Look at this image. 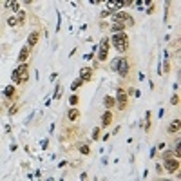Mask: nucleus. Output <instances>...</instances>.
Listing matches in <instances>:
<instances>
[{"mask_svg": "<svg viewBox=\"0 0 181 181\" xmlns=\"http://www.w3.org/2000/svg\"><path fill=\"white\" fill-rule=\"evenodd\" d=\"M11 80H13L15 83H20V78H18V72H16V69L13 71V74H11Z\"/></svg>", "mask_w": 181, "mask_h": 181, "instance_id": "nucleus-22", "label": "nucleus"}, {"mask_svg": "<svg viewBox=\"0 0 181 181\" xmlns=\"http://www.w3.org/2000/svg\"><path fill=\"white\" fill-rule=\"evenodd\" d=\"M116 102H118V105H120V109H123V107L127 105V102H129L127 92L122 89V87H118V89H116Z\"/></svg>", "mask_w": 181, "mask_h": 181, "instance_id": "nucleus-5", "label": "nucleus"}, {"mask_svg": "<svg viewBox=\"0 0 181 181\" xmlns=\"http://www.w3.org/2000/svg\"><path fill=\"white\" fill-rule=\"evenodd\" d=\"M47 145H49V139H42V141H40V147H42L44 150L47 149Z\"/></svg>", "mask_w": 181, "mask_h": 181, "instance_id": "nucleus-26", "label": "nucleus"}, {"mask_svg": "<svg viewBox=\"0 0 181 181\" xmlns=\"http://www.w3.org/2000/svg\"><path fill=\"white\" fill-rule=\"evenodd\" d=\"M107 5H109V11H116L120 8H123L125 2L123 0H107Z\"/></svg>", "mask_w": 181, "mask_h": 181, "instance_id": "nucleus-9", "label": "nucleus"}, {"mask_svg": "<svg viewBox=\"0 0 181 181\" xmlns=\"http://www.w3.org/2000/svg\"><path fill=\"white\" fill-rule=\"evenodd\" d=\"M76 149L82 152L83 156H89V154H91V147L87 145V143H78V145H76Z\"/></svg>", "mask_w": 181, "mask_h": 181, "instance_id": "nucleus-14", "label": "nucleus"}, {"mask_svg": "<svg viewBox=\"0 0 181 181\" xmlns=\"http://www.w3.org/2000/svg\"><path fill=\"white\" fill-rule=\"evenodd\" d=\"M98 2H102V0H91V4H98Z\"/></svg>", "mask_w": 181, "mask_h": 181, "instance_id": "nucleus-36", "label": "nucleus"}, {"mask_svg": "<svg viewBox=\"0 0 181 181\" xmlns=\"http://www.w3.org/2000/svg\"><path fill=\"white\" fill-rule=\"evenodd\" d=\"M78 102H80V100H78V96H76V94H71V98H69V103H71V107H76V105H78Z\"/></svg>", "mask_w": 181, "mask_h": 181, "instance_id": "nucleus-21", "label": "nucleus"}, {"mask_svg": "<svg viewBox=\"0 0 181 181\" xmlns=\"http://www.w3.org/2000/svg\"><path fill=\"white\" fill-rule=\"evenodd\" d=\"M18 18H20V20H24V18H25V13H24V11H20V13H18Z\"/></svg>", "mask_w": 181, "mask_h": 181, "instance_id": "nucleus-32", "label": "nucleus"}, {"mask_svg": "<svg viewBox=\"0 0 181 181\" xmlns=\"http://www.w3.org/2000/svg\"><path fill=\"white\" fill-rule=\"evenodd\" d=\"M141 4H143V0H136V5H138V8H141Z\"/></svg>", "mask_w": 181, "mask_h": 181, "instance_id": "nucleus-34", "label": "nucleus"}, {"mask_svg": "<svg viewBox=\"0 0 181 181\" xmlns=\"http://www.w3.org/2000/svg\"><path fill=\"white\" fill-rule=\"evenodd\" d=\"M111 122H112V112L109 109L107 112H103V114H102V127H109Z\"/></svg>", "mask_w": 181, "mask_h": 181, "instance_id": "nucleus-12", "label": "nucleus"}, {"mask_svg": "<svg viewBox=\"0 0 181 181\" xmlns=\"http://www.w3.org/2000/svg\"><path fill=\"white\" fill-rule=\"evenodd\" d=\"M112 22H125V25H132L134 20L130 18V15H127V13L120 11V13H114V16H112Z\"/></svg>", "mask_w": 181, "mask_h": 181, "instance_id": "nucleus-4", "label": "nucleus"}, {"mask_svg": "<svg viewBox=\"0 0 181 181\" xmlns=\"http://www.w3.org/2000/svg\"><path fill=\"white\" fill-rule=\"evenodd\" d=\"M15 4H16V2H15V0H5V4H4V8H5V9H11V8H13V5H15Z\"/></svg>", "mask_w": 181, "mask_h": 181, "instance_id": "nucleus-24", "label": "nucleus"}, {"mask_svg": "<svg viewBox=\"0 0 181 181\" xmlns=\"http://www.w3.org/2000/svg\"><path fill=\"white\" fill-rule=\"evenodd\" d=\"M102 2H107V0H102Z\"/></svg>", "mask_w": 181, "mask_h": 181, "instance_id": "nucleus-38", "label": "nucleus"}, {"mask_svg": "<svg viewBox=\"0 0 181 181\" xmlns=\"http://www.w3.org/2000/svg\"><path fill=\"white\" fill-rule=\"evenodd\" d=\"M33 2V0H25V4H31Z\"/></svg>", "mask_w": 181, "mask_h": 181, "instance_id": "nucleus-37", "label": "nucleus"}, {"mask_svg": "<svg viewBox=\"0 0 181 181\" xmlns=\"http://www.w3.org/2000/svg\"><path fill=\"white\" fill-rule=\"evenodd\" d=\"M38 38H40V33H38V31L29 33V36H27V45H29V47H35L36 42H38Z\"/></svg>", "mask_w": 181, "mask_h": 181, "instance_id": "nucleus-10", "label": "nucleus"}, {"mask_svg": "<svg viewBox=\"0 0 181 181\" xmlns=\"http://www.w3.org/2000/svg\"><path fill=\"white\" fill-rule=\"evenodd\" d=\"M16 72H18V78H20V83H24V82H27V78H29V65H25V64H22L16 69Z\"/></svg>", "mask_w": 181, "mask_h": 181, "instance_id": "nucleus-7", "label": "nucleus"}, {"mask_svg": "<svg viewBox=\"0 0 181 181\" xmlns=\"http://www.w3.org/2000/svg\"><path fill=\"white\" fill-rule=\"evenodd\" d=\"M103 105L107 107V109H112V107L116 105V98H112V96H105V100H103Z\"/></svg>", "mask_w": 181, "mask_h": 181, "instance_id": "nucleus-16", "label": "nucleus"}, {"mask_svg": "<svg viewBox=\"0 0 181 181\" xmlns=\"http://www.w3.org/2000/svg\"><path fill=\"white\" fill-rule=\"evenodd\" d=\"M107 55H109V38H103L102 40V47L98 49V60L100 62H105Z\"/></svg>", "mask_w": 181, "mask_h": 181, "instance_id": "nucleus-3", "label": "nucleus"}, {"mask_svg": "<svg viewBox=\"0 0 181 181\" xmlns=\"http://www.w3.org/2000/svg\"><path fill=\"white\" fill-rule=\"evenodd\" d=\"M111 42L116 47V51H120V53H125L127 49H129V36H127L123 31L114 33V36L111 38Z\"/></svg>", "mask_w": 181, "mask_h": 181, "instance_id": "nucleus-1", "label": "nucleus"}, {"mask_svg": "<svg viewBox=\"0 0 181 181\" xmlns=\"http://www.w3.org/2000/svg\"><path fill=\"white\" fill-rule=\"evenodd\" d=\"M100 132H102V127H94V129H92V139H94V141L100 139Z\"/></svg>", "mask_w": 181, "mask_h": 181, "instance_id": "nucleus-20", "label": "nucleus"}, {"mask_svg": "<svg viewBox=\"0 0 181 181\" xmlns=\"http://www.w3.org/2000/svg\"><path fill=\"white\" fill-rule=\"evenodd\" d=\"M156 170H158L159 174H161V172H163V167H161V165H159V163H158V165H156Z\"/></svg>", "mask_w": 181, "mask_h": 181, "instance_id": "nucleus-33", "label": "nucleus"}, {"mask_svg": "<svg viewBox=\"0 0 181 181\" xmlns=\"http://www.w3.org/2000/svg\"><path fill=\"white\" fill-rule=\"evenodd\" d=\"M176 154H174V150H167V152H163V159H169V158H174Z\"/></svg>", "mask_w": 181, "mask_h": 181, "instance_id": "nucleus-23", "label": "nucleus"}, {"mask_svg": "<svg viewBox=\"0 0 181 181\" xmlns=\"http://www.w3.org/2000/svg\"><path fill=\"white\" fill-rule=\"evenodd\" d=\"M179 127H181V122H179V120H174V122H170L167 132H169V134H176V132H179Z\"/></svg>", "mask_w": 181, "mask_h": 181, "instance_id": "nucleus-13", "label": "nucleus"}, {"mask_svg": "<svg viewBox=\"0 0 181 181\" xmlns=\"http://www.w3.org/2000/svg\"><path fill=\"white\" fill-rule=\"evenodd\" d=\"M163 161H165V167H167V170H169V174H174L179 169V159L178 158H169V159H163Z\"/></svg>", "mask_w": 181, "mask_h": 181, "instance_id": "nucleus-6", "label": "nucleus"}, {"mask_svg": "<svg viewBox=\"0 0 181 181\" xmlns=\"http://www.w3.org/2000/svg\"><path fill=\"white\" fill-rule=\"evenodd\" d=\"M4 94H5L8 100H11L13 96H15V85H8V87H5V91H4Z\"/></svg>", "mask_w": 181, "mask_h": 181, "instance_id": "nucleus-17", "label": "nucleus"}, {"mask_svg": "<svg viewBox=\"0 0 181 181\" xmlns=\"http://www.w3.org/2000/svg\"><path fill=\"white\" fill-rule=\"evenodd\" d=\"M29 45H24V47L22 49H20V55H18V62L20 64H25V62H27V58H29Z\"/></svg>", "mask_w": 181, "mask_h": 181, "instance_id": "nucleus-8", "label": "nucleus"}, {"mask_svg": "<svg viewBox=\"0 0 181 181\" xmlns=\"http://www.w3.org/2000/svg\"><path fill=\"white\" fill-rule=\"evenodd\" d=\"M143 2H145L147 5H150V4H152V0H143Z\"/></svg>", "mask_w": 181, "mask_h": 181, "instance_id": "nucleus-35", "label": "nucleus"}, {"mask_svg": "<svg viewBox=\"0 0 181 181\" xmlns=\"http://www.w3.org/2000/svg\"><path fill=\"white\" fill-rule=\"evenodd\" d=\"M170 103H172V105H178V103H179V96H178V94H174V96L170 98Z\"/></svg>", "mask_w": 181, "mask_h": 181, "instance_id": "nucleus-25", "label": "nucleus"}, {"mask_svg": "<svg viewBox=\"0 0 181 181\" xmlns=\"http://www.w3.org/2000/svg\"><path fill=\"white\" fill-rule=\"evenodd\" d=\"M116 72H118V74L120 76H122V78H125L127 74H129V60H127V58H118V67H116Z\"/></svg>", "mask_w": 181, "mask_h": 181, "instance_id": "nucleus-2", "label": "nucleus"}, {"mask_svg": "<svg viewBox=\"0 0 181 181\" xmlns=\"http://www.w3.org/2000/svg\"><path fill=\"white\" fill-rule=\"evenodd\" d=\"M83 58H85V60H92V58H94V55H92V53H89V55H85Z\"/></svg>", "mask_w": 181, "mask_h": 181, "instance_id": "nucleus-31", "label": "nucleus"}, {"mask_svg": "<svg viewBox=\"0 0 181 181\" xmlns=\"http://www.w3.org/2000/svg\"><path fill=\"white\" fill-rule=\"evenodd\" d=\"M80 78H82L83 82H89V80L92 78V71L89 69V67H83V69H80Z\"/></svg>", "mask_w": 181, "mask_h": 181, "instance_id": "nucleus-11", "label": "nucleus"}, {"mask_svg": "<svg viewBox=\"0 0 181 181\" xmlns=\"http://www.w3.org/2000/svg\"><path fill=\"white\" fill-rule=\"evenodd\" d=\"M62 96V89H60V85L56 87V91H55V98H60Z\"/></svg>", "mask_w": 181, "mask_h": 181, "instance_id": "nucleus-28", "label": "nucleus"}, {"mask_svg": "<svg viewBox=\"0 0 181 181\" xmlns=\"http://www.w3.org/2000/svg\"><path fill=\"white\" fill-rule=\"evenodd\" d=\"M82 83H83V80H82V78L74 80V82L71 83V91H72V92H74V91H78V89H80V85H82Z\"/></svg>", "mask_w": 181, "mask_h": 181, "instance_id": "nucleus-19", "label": "nucleus"}, {"mask_svg": "<svg viewBox=\"0 0 181 181\" xmlns=\"http://www.w3.org/2000/svg\"><path fill=\"white\" fill-rule=\"evenodd\" d=\"M109 15H111V11H109V9H107V11H102V18H107Z\"/></svg>", "mask_w": 181, "mask_h": 181, "instance_id": "nucleus-30", "label": "nucleus"}, {"mask_svg": "<svg viewBox=\"0 0 181 181\" xmlns=\"http://www.w3.org/2000/svg\"><path fill=\"white\" fill-rule=\"evenodd\" d=\"M8 24H9V25H16V24H18V20H16L15 16H11V18L8 20Z\"/></svg>", "mask_w": 181, "mask_h": 181, "instance_id": "nucleus-27", "label": "nucleus"}, {"mask_svg": "<svg viewBox=\"0 0 181 181\" xmlns=\"http://www.w3.org/2000/svg\"><path fill=\"white\" fill-rule=\"evenodd\" d=\"M78 116H80V112H78V109H74V107H71V111L67 112V118L71 120V122H76L78 120Z\"/></svg>", "mask_w": 181, "mask_h": 181, "instance_id": "nucleus-15", "label": "nucleus"}, {"mask_svg": "<svg viewBox=\"0 0 181 181\" xmlns=\"http://www.w3.org/2000/svg\"><path fill=\"white\" fill-rule=\"evenodd\" d=\"M125 29V24L122 22H112V33H120V31H123Z\"/></svg>", "mask_w": 181, "mask_h": 181, "instance_id": "nucleus-18", "label": "nucleus"}, {"mask_svg": "<svg viewBox=\"0 0 181 181\" xmlns=\"http://www.w3.org/2000/svg\"><path fill=\"white\" fill-rule=\"evenodd\" d=\"M111 67H112V71H116V67H118V58H114V60H112Z\"/></svg>", "mask_w": 181, "mask_h": 181, "instance_id": "nucleus-29", "label": "nucleus"}]
</instances>
